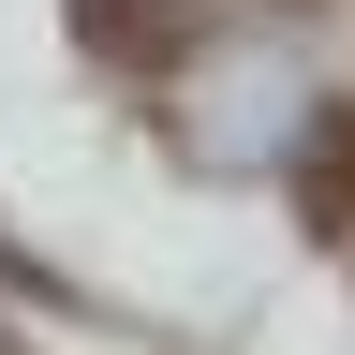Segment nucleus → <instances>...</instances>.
Segmentation results:
<instances>
[{"label":"nucleus","instance_id":"nucleus-2","mask_svg":"<svg viewBox=\"0 0 355 355\" xmlns=\"http://www.w3.org/2000/svg\"><path fill=\"white\" fill-rule=\"evenodd\" d=\"M296 207H311V237H340V252H355V104H326V119H311Z\"/></svg>","mask_w":355,"mask_h":355},{"label":"nucleus","instance_id":"nucleus-3","mask_svg":"<svg viewBox=\"0 0 355 355\" xmlns=\"http://www.w3.org/2000/svg\"><path fill=\"white\" fill-rule=\"evenodd\" d=\"M0 355H30V340H15V326H0Z\"/></svg>","mask_w":355,"mask_h":355},{"label":"nucleus","instance_id":"nucleus-1","mask_svg":"<svg viewBox=\"0 0 355 355\" xmlns=\"http://www.w3.org/2000/svg\"><path fill=\"white\" fill-rule=\"evenodd\" d=\"M74 44L104 74H178L193 60V0H74Z\"/></svg>","mask_w":355,"mask_h":355}]
</instances>
